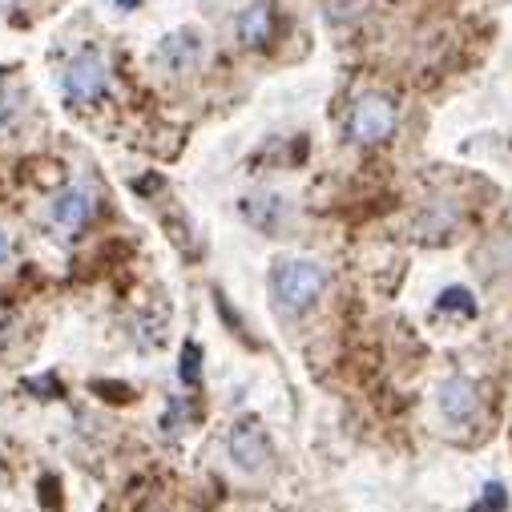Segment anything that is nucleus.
<instances>
[{
	"mask_svg": "<svg viewBox=\"0 0 512 512\" xmlns=\"http://www.w3.org/2000/svg\"><path fill=\"white\" fill-rule=\"evenodd\" d=\"M0 5H5V9H9V5H21V0H0Z\"/></svg>",
	"mask_w": 512,
	"mask_h": 512,
	"instance_id": "14",
	"label": "nucleus"
},
{
	"mask_svg": "<svg viewBox=\"0 0 512 512\" xmlns=\"http://www.w3.org/2000/svg\"><path fill=\"white\" fill-rule=\"evenodd\" d=\"M49 218H53V226H57L61 234H81V230L89 226V218H93V198H89L81 186H69V190H61V194L53 198Z\"/></svg>",
	"mask_w": 512,
	"mask_h": 512,
	"instance_id": "5",
	"label": "nucleus"
},
{
	"mask_svg": "<svg viewBox=\"0 0 512 512\" xmlns=\"http://www.w3.org/2000/svg\"><path fill=\"white\" fill-rule=\"evenodd\" d=\"M5 259H9V234L0 230V263H5Z\"/></svg>",
	"mask_w": 512,
	"mask_h": 512,
	"instance_id": "12",
	"label": "nucleus"
},
{
	"mask_svg": "<svg viewBox=\"0 0 512 512\" xmlns=\"http://www.w3.org/2000/svg\"><path fill=\"white\" fill-rule=\"evenodd\" d=\"M182 383H198V343H186L182 347Z\"/></svg>",
	"mask_w": 512,
	"mask_h": 512,
	"instance_id": "11",
	"label": "nucleus"
},
{
	"mask_svg": "<svg viewBox=\"0 0 512 512\" xmlns=\"http://www.w3.org/2000/svg\"><path fill=\"white\" fill-rule=\"evenodd\" d=\"M347 134L355 146H379L396 134V105L379 93H363L355 105H351V117H347Z\"/></svg>",
	"mask_w": 512,
	"mask_h": 512,
	"instance_id": "2",
	"label": "nucleus"
},
{
	"mask_svg": "<svg viewBox=\"0 0 512 512\" xmlns=\"http://www.w3.org/2000/svg\"><path fill=\"white\" fill-rule=\"evenodd\" d=\"M440 412L452 424H468L480 412V396H476V383L464 375H452L440 383Z\"/></svg>",
	"mask_w": 512,
	"mask_h": 512,
	"instance_id": "6",
	"label": "nucleus"
},
{
	"mask_svg": "<svg viewBox=\"0 0 512 512\" xmlns=\"http://www.w3.org/2000/svg\"><path fill=\"white\" fill-rule=\"evenodd\" d=\"M202 33L198 29H174L170 37H162V45H158V61L166 65V69H174V73H182V69H194L198 61H202Z\"/></svg>",
	"mask_w": 512,
	"mask_h": 512,
	"instance_id": "7",
	"label": "nucleus"
},
{
	"mask_svg": "<svg viewBox=\"0 0 512 512\" xmlns=\"http://www.w3.org/2000/svg\"><path fill=\"white\" fill-rule=\"evenodd\" d=\"M323 287H327V271L315 259H283L271 271V291H275L279 307L291 315L311 311L319 303Z\"/></svg>",
	"mask_w": 512,
	"mask_h": 512,
	"instance_id": "1",
	"label": "nucleus"
},
{
	"mask_svg": "<svg viewBox=\"0 0 512 512\" xmlns=\"http://www.w3.org/2000/svg\"><path fill=\"white\" fill-rule=\"evenodd\" d=\"M440 311H464V315H476V299L464 291V287H448L440 295Z\"/></svg>",
	"mask_w": 512,
	"mask_h": 512,
	"instance_id": "9",
	"label": "nucleus"
},
{
	"mask_svg": "<svg viewBox=\"0 0 512 512\" xmlns=\"http://www.w3.org/2000/svg\"><path fill=\"white\" fill-rule=\"evenodd\" d=\"M117 5H121V9H134V5H138V0H117Z\"/></svg>",
	"mask_w": 512,
	"mask_h": 512,
	"instance_id": "13",
	"label": "nucleus"
},
{
	"mask_svg": "<svg viewBox=\"0 0 512 512\" xmlns=\"http://www.w3.org/2000/svg\"><path fill=\"white\" fill-rule=\"evenodd\" d=\"M105 89H109V73H105V65H101V57H97V53H77V57L69 61V69H65V93H69V101L89 105V101H97Z\"/></svg>",
	"mask_w": 512,
	"mask_h": 512,
	"instance_id": "4",
	"label": "nucleus"
},
{
	"mask_svg": "<svg viewBox=\"0 0 512 512\" xmlns=\"http://www.w3.org/2000/svg\"><path fill=\"white\" fill-rule=\"evenodd\" d=\"M271 29H275V13H271V5H263V0H259V5H250V9H242L238 25H234V33H238V41H242L246 49L267 45Z\"/></svg>",
	"mask_w": 512,
	"mask_h": 512,
	"instance_id": "8",
	"label": "nucleus"
},
{
	"mask_svg": "<svg viewBox=\"0 0 512 512\" xmlns=\"http://www.w3.org/2000/svg\"><path fill=\"white\" fill-rule=\"evenodd\" d=\"M504 508H508V492L500 484H488L480 504H472V512H504Z\"/></svg>",
	"mask_w": 512,
	"mask_h": 512,
	"instance_id": "10",
	"label": "nucleus"
},
{
	"mask_svg": "<svg viewBox=\"0 0 512 512\" xmlns=\"http://www.w3.org/2000/svg\"><path fill=\"white\" fill-rule=\"evenodd\" d=\"M226 452H230V464H234L238 472H259V468L271 460V436H267V428H263L259 420L246 416V420H238V424L230 428Z\"/></svg>",
	"mask_w": 512,
	"mask_h": 512,
	"instance_id": "3",
	"label": "nucleus"
}]
</instances>
